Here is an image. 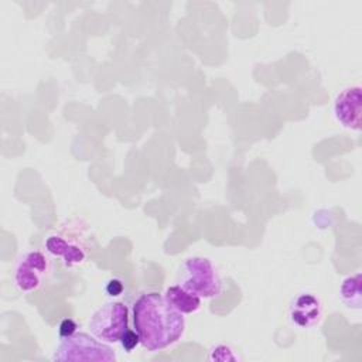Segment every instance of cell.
<instances>
[{
    "label": "cell",
    "instance_id": "obj_1",
    "mask_svg": "<svg viewBox=\"0 0 362 362\" xmlns=\"http://www.w3.org/2000/svg\"><path fill=\"white\" fill-rule=\"evenodd\" d=\"M133 322L140 344L150 352L178 342L185 329L184 314L158 293L141 294L133 304Z\"/></svg>",
    "mask_w": 362,
    "mask_h": 362
},
{
    "label": "cell",
    "instance_id": "obj_2",
    "mask_svg": "<svg viewBox=\"0 0 362 362\" xmlns=\"http://www.w3.org/2000/svg\"><path fill=\"white\" fill-rule=\"evenodd\" d=\"M178 284L199 298H214L222 291L215 266L209 259L199 256L189 257L182 263Z\"/></svg>",
    "mask_w": 362,
    "mask_h": 362
},
{
    "label": "cell",
    "instance_id": "obj_3",
    "mask_svg": "<svg viewBox=\"0 0 362 362\" xmlns=\"http://www.w3.org/2000/svg\"><path fill=\"white\" fill-rule=\"evenodd\" d=\"M54 361H96V362H112L116 359L115 351L106 345V342L99 341L92 334L75 332L72 335L64 337L52 356Z\"/></svg>",
    "mask_w": 362,
    "mask_h": 362
},
{
    "label": "cell",
    "instance_id": "obj_4",
    "mask_svg": "<svg viewBox=\"0 0 362 362\" xmlns=\"http://www.w3.org/2000/svg\"><path fill=\"white\" fill-rule=\"evenodd\" d=\"M127 329V307L120 301H110L99 307L89 320L90 334L102 342L120 341Z\"/></svg>",
    "mask_w": 362,
    "mask_h": 362
},
{
    "label": "cell",
    "instance_id": "obj_5",
    "mask_svg": "<svg viewBox=\"0 0 362 362\" xmlns=\"http://www.w3.org/2000/svg\"><path fill=\"white\" fill-rule=\"evenodd\" d=\"M51 270L49 259L40 250L25 252L16 263L13 280L20 293L37 291L48 277Z\"/></svg>",
    "mask_w": 362,
    "mask_h": 362
},
{
    "label": "cell",
    "instance_id": "obj_6",
    "mask_svg": "<svg viewBox=\"0 0 362 362\" xmlns=\"http://www.w3.org/2000/svg\"><path fill=\"white\" fill-rule=\"evenodd\" d=\"M361 86H348L342 89L334 100V115L346 129L361 130L362 124V96Z\"/></svg>",
    "mask_w": 362,
    "mask_h": 362
},
{
    "label": "cell",
    "instance_id": "obj_7",
    "mask_svg": "<svg viewBox=\"0 0 362 362\" xmlns=\"http://www.w3.org/2000/svg\"><path fill=\"white\" fill-rule=\"evenodd\" d=\"M288 315L291 322L297 327L311 328L322 320L324 308L318 297L310 293H301L293 300Z\"/></svg>",
    "mask_w": 362,
    "mask_h": 362
},
{
    "label": "cell",
    "instance_id": "obj_8",
    "mask_svg": "<svg viewBox=\"0 0 362 362\" xmlns=\"http://www.w3.org/2000/svg\"><path fill=\"white\" fill-rule=\"evenodd\" d=\"M44 243L47 252L54 257H59L65 266L81 264L86 259L85 246L76 238L65 233H51Z\"/></svg>",
    "mask_w": 362,
    "mask_h": 362
},
{
    "label": "cell",
    "instance_id": "obj_9",
    "mask_svg": "<svg viewBox=\"0 0 362 362\" xmlns=\"http://www.w3.org/2000/svg\"><path fill=\"white\" fill-rule=\"evenodd\" d=\"M164 297L181 314L197 313L199 310V307H201V300H202L198 296H195L191 291H188L184 287H181L180 284L170 286L165 290Z\"/></svg>",
    "mask_w": 362,
    "mask_h": 362
},
{
    "label": "cell",
    "instance_id": "obj_10",
    "mask_svg": "<svg viewBox=\"0 0 362 362\" xmlns=\"http://www.w3.org/2000/svg\"><path fill=\"white\" fill-rule=\"evenodd\" d=\"M342 303L349 307L359 310L362 305V294H361V273H355L346 277L339 288Z\"/></svg>",
    "mask_w": 362,
    "mask_h": 362
},
{
    "label": "cell",
    "instance_id": "obj_11",
    "mask_svg": "<svg viewBox=\"0 0 362 362\" xmlns=\"http://www.w3.org/2000/svg\"><path fill=\"white\" fill-rule=\"evenodd\" d=\"M211 361H238L239 356L233 354V349H230L228 345H216L211 349V354L208 356Z\"/></svg>",
    "mask_w": 362,
    "mask_h": 362
},
{
    "label": "cell",
    "instance_id": "obj_12",
    "mask_svg": "<svg viewBox=\"0 0 362 362\" xmlns=\"http://www.w3.org/2000/svg\"><path fill=\"white\" fill-rule=\"evenodd\" d=\"M120 342H122V346H123L127 352H130V351L140 342V339H139V335H137L136 331H132V329L127 328V329L124 331V334L122 335Z\"/></svg>",
    "mask_w": 362,
    "mask_h": 362
},
{
    "label": "cell",
    "instance_id": "obj_13",
    "mask_svg": "<svg viewBox=\"0 0 362 362\" xmlns=\"http://www.w3.org/2000/svg\"><path fill=\"white\" fill-rule=\"evenodd\" d=\"M75 332H76V324H75L74 320L65 318V320L61 321V324H59V338L72 335Z\"/></svg>",
    "mask_w": 362,
    "mask_h": 362
},
{
    "label": "cell",
    "instance_id": "obj_14",
    "mask_svg": "<svg viewBox=\"0 0 362 362\" xmlns=\"http://www.w3.org/2000/svg\"><path fill=\"white\" fill-rule=\"evenodd\" d=\"M123 291V284L120 280L117 279H113V280H109L107 284H106V293L109 296H119L120 293Z\"/></svg>",
    "mask_w": 362,
    "mask_h": 362
}]
</instances>
